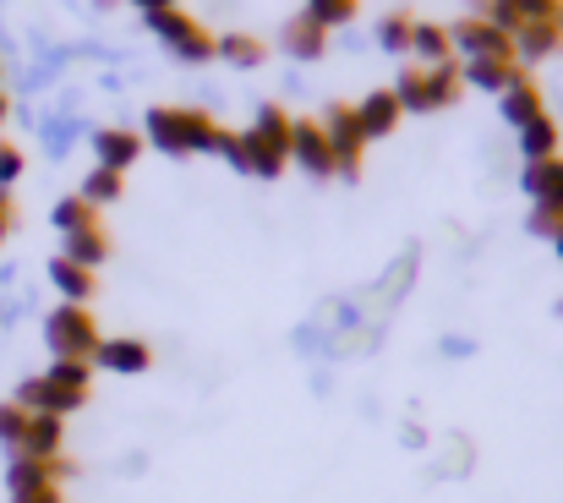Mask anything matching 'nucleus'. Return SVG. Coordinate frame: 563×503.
<instances>
[{
    "instance_id": "obj_1",
    "label": "nucleus",
    "mask_w": 563,
    "mask_h": 503,
    "mask_svg": "<svg viewBox=\"0 0 563 503\" xmlns=\"http://www.w3.org/2000/svg\"><path fill=\"white\" fill-rule=\"evenodd\" d=\"M159 154H224V143H230V132L213 121V116H202V110H148V132H143Z\"/></svg>"
},
{
    "instance_id": "obj_2",
    "label": "nucleus",
    "mask_w": 563,
    "mask_h": 503,
    "mask_svg": "<svg viewBox=\"0 0 563 503\" xmlns=\"http://www.w3.org/2000/svg\"><path fill=\"white\" fill-rule=\"evenodd\" d=\"M460 88H465L460 61H449V66H405V72L394 77V99H399V110H405V116L449 110V105L460 99Z\"/></svg>"
},
{
    "instance_id": "obj_3",
    "label": "nucleus",
    "mask_w": 563,
    "mask_h": 503,
    "mask_svg": "<svg viewBox=\"0 0 563 503\" xmlns=\"http://www.w3.org/2000/svg\"><path fill=\"white\" fill-rule=\"evenodd\" d=\"M99 324H93V313L88 307H71V302H60L49 318H44V345L55 350V361H93V350H99Z\"/></svg>"
},
{
    "instance_id": "obj_4",
    "label": "nucleus",
    "mask_w": 563,
    "mask_h": 503,
    "mask_svg": "<svg viewBox=\"0 0 563 503\" xmlns=\"http://www.w3.org/2000/svg\"><path fill=\"white\" fill-rule=\"evenodd\" d=\"M148 33H154V39H159V44H165L176 61H191V66H197V61H213V33H208L197 17H187L181 6H176V11L148 17Z\"/></svg>"
},
{
    "instance_id": "obj_5",
    "label": "nucleus",
    "mask_w": 563,
    "mask_h": 503,
    "mask_svg": "<svg viewBox=\"0 0 563 503\" xmlns=\"http://www.w3.org/2000/svg\"><path fill=\"white\" fill-rule=\"evenodd\" d=\"M449 44H454V61H504V55H515V39L504 28H493L487 17H460L449 28Z\"/></svg>"
},
{
    "instance_id": "obj_6",
    "label": "nucleus",
    "mask_w": 563,
    "mask_h": 503,
    "mask_svg": "<svg viewBox=\"0 0 563 503\" xmlns=\"http://www.w3.org/2000/svg\"><path fill=\"white\" fill-rule=\"evenodd\" d=\"M323 138L334 149V175H356L362 154H367V138L356 127V105H329L323 110Z\"/></svg>"
},
{
    "instance_id": "obj_7",
    "label": "nucleus",
    "mask_w": 563,
    "mask_h": 503,
    "mask_svg": "<svg viewBox=\"0 0 563 503\" xmlns=\"http://www.w3.org/2000/svg\"><path fill=\"white\" fill-rule=\"evenodd\" d=\"M88 383H93V361H49V372H44V389H49L44 416H71L77 405H88Z\"/></svg>"
},
{
    "instance_id": "obj_8",
    "label": "nucleus",
    "mask_w": 563,
    "mask_h": 503,
    "mask_svg": "<svg viewBox=\"0 0 563 503\" xmlns=\"http://www.w3.org/2000/svg\"><path fill=\"white\" fill-rule=\"evenodd\" d=\"M487 22L515 39L537 22H563V0H487Z\"/></svg>"
},
{
    "instance_id": "obj_9",
    "label": "nucleus",
    "mask_w": 563,
    "mask_h": 503,
    "mask_svg": "<svg viewBox=\"0 0 563 503\" xmlns=\"http://www.w3.org/2000/svg\"><path fill=\"white\" fill-rule=\"evenodd\" d=\"M290 160L307 170V175H318V181L334 175V149H329V138H323V121H296V132H290Z\"/></svg>"
},
{
    "instance_id": "obj_10",
    "label": "nucleus",
    "mask_w": 563,
    "mask_h": 503,
    "mask_svg": "<svg viewBox=\"0 0 563 503\" xmlns=\"http://www.w3.org/2000/svg\"><path fill=\"white\" fill-rule=\"evenodd\" d=\"M137 154H143V132H132V127H104V132H93V160H99V170L126 175V165H137Z\"/></svg>"
},
{
    "instance_id": "obj_11",
    "label": "nucleus",
    "mask_w": 563,
    "mask_h": 503,
    "mask_svg": "<svg viewBox=\"0 0 563 503\" xmlns=\"http://www.w3.org/2000/svg\"><path fill=\"white\" fill-rule=\"evenodd\" d=\"M460 77L471 83V88H487V94H509L515 83H526V66L515 61V55H504V61H460Z\"/></svg>"
},
{
    "instance_id": "obj_12",
    "label": "nucleus",
    "mask_w": 563,
    "mask_h": 503,
    "mask_svg": "<svg viewBox=\"0 0 563 503\" xmlns=\"http://www.w3.org/2000/svg\"><path fill=\"white\" fill-rule=\"evenodd\" d=\"M93 367L121 372V378H137V372H148V367H154V350H148L143 339H99Z\"/></svg>"
},
{
    "instance_id": "obj_13",
    "label": "nucleus",
    "mask_w": 563,
    "mask_h": 503,
    "mask_svg": "<svg viewBox=\"0 0 563 503\" xmlns=\"http://www.w3.org/2000/svg\"><path fill=\"white\" fill-rule=\"evenodd\" d=\"M399 99H394V88H373L362 105H356V127H362V138L367 143H377V138H388L394 127H399Z\"/></svg>"
},
{
    "instance_id": "obj_14",
    "label": "nucleus",
    "mask_w": 563,
    "mask_h": 503,
    "mask_svg": "<svg viewBox=\"0 0 563 503\" xmlns=\"http://www.w3.org/2000/svg\"><path fill=\"white\" fill-rule=\"evenodd\" d=\"M279 50L290 55V61H323V50H329V33L301 11V17H290L285 28H279Z\"/></svg>"
},
{
    "instance_id": "obj_15",
    "label": "nucleus",
    "mask_w": 563,
    "mask_h": 503,
    "mask_svg": "<svg viewBox=\"0 0 563 503\" xmlns=\"http://www.w3.org/2000/svg\"><path fill=\"white\" fill-rule=\"evenodd\" d=\"M520 186L537 208H563V160H537L520 170Z\"/></svg>"
},
{
    "instance_id": "obj_16",
    "label": "nucleus",
    "mask_w": 563,
    "mask_h": 503,
    "mask_svg": "<svg viewBox=\"0 0 563 503\" xmlns=\"http://www.w3.org/2000/svg\"><path fill=\"white\" fill-rule=\"evenodd\" d=\"M55 477H66V466H60V460H27V455H16V460H11V471H5V488H11V499H22V493L55 488Z\"/></svg>"
},
{
    "instance_id": "obj_17",
    "label": "nucleus",
    "mask_w": 563,
    "mask_h": 503,
    "mask_svg": "<svg viewBox=\"0 0 563 503\" xmlns=\"http://www.w3.org/2000/svg\"><path fill=\"white\" fill-rule=\"evenodd\" d=\"M548 116V99H542V88L526 77V83H515L509 94H504V121L515 127V132H526L531 121H542Z\"/></svg>"
},
{
    "instance_id": "obj_18",
    "label": "nucleus",
    "mask_w": 563,
    "mask_h": 503,
    "mask_svg": "<svg viewBox=\"0 0 563 503\" xmlns=\"http://www.w3.org/2000/svg\"><path fill=\"white\" fill-rule=\"evenodd\" d=\"M290 132H296V116H285L279 105H263V110L252 116V127H246V138L268 143V149L285 154V160H290Z\"/></svg>"
},
{
    "instance_id": "obj_19",
    "label": "nucleus",
    "mask_w": 563,
    "mask_h": 503,
    "mask_svg": "<svg viewBox=\"0 0 563 503\" xmlns=\"http://www.w3.org/2000/svg\"><path fill=\"white\" fill-rule=\"evenodd\" d=\"M559 50H563V22H537V28L515 33V61L520 66H537V61H548Z\"/></svg>"
},
{
    "instance_id": "obj_20",
    "label": "nucleus",
    "mask_w": 563,
    "mask_h": 503,
    "mask_svg": "<svg viewBox=\"0 0 563 503\" xmlns=\"http://www.w3.org/2000/svg\"><path fill=\"white\" fill-rule=\"evenodd\" d=\"M60 416H27V433H22V449L27 460H60Z\"/></svg>"
},
{
    "instance_id": "obj_21",
    "label": "nucleus",
    "mask_w": 563,
    "mask_h": 503,
    "mask_svg": "<svg viewBox=\"0 0 563 503\" xmlns=\"http://www.w3.org/2000/svg\"><path fill=\"white\" fill-rule=\"evenodd\" d=\"M410 55H416L421 66H449V61H454L449 28H438V22H416V28H410Z\"/></svg>"
},
{
    "instance_id": "obj_22",
    "label": "nucleus",
    "mask_w": 563,
    "mask_h": 503,
    "mask_svg": "<svg viewBox=\"0 0 563 503\" xmlns=\"http://www.w3.org/2000/svg\"><path fill=\"white\" fill-rule=\"evenodd\" d=\"M263 55H268V44L252 39V33H213V61H230V66L252 72V66H263Z\"/></svg>"
},
{
    "instance_id": "obj_23",
    "label": "nucleus",
    "mask_w": 563,
    "mask_h": 503,
    "mask_svg": "<svg viewBox=\"0 0 563 503\" xmlns=\"http://www.w3.org/2000/svg\"><path fill=\"white\" fill-rule=\"evenodd\" d=\"M60 258H71L77 269H99V263L110 258V236H104V225L71 230V236H66V252H60Z\"/></svg>"
},
{
    "instance_id": "obj_24",
    "label": "nucleus",
    "mask_w": 563,
    "mask_h": 503,
    "mask_svg": "<svg viewBox=\"0 0 563 503\" xmlns=\"http://www.w3.org/2000/svg\"><path fill=\"white\" fill-rule=\"evenodd\" d=\"M49 285H55L71 307H88V296H93V269H77L71 258H55V263H49Z\"/></svg>"
},
{
    "instance_id": "obj_25",
    "label": "nucleus",
    "mask_w": 563,
    "mask_h": 503,
    "mask_svg": "<svg viewBox=\"0 0 563 503\" xmlns=\"http://www.w3.org/2000/svg\"><path fill=\"white\" fill-rule=\"evenodd\" d=\"M520 154H526V165H537V160H559V121H553V116L531 121V127L520 132Z\"/></svg>"
},
{
    "instance_id": "obj_26",
    "label": "nucleus",
    "mask_w": 563,
    "mask_h": 503,
    "mask_svg": "<svg viewBox=\"0 0 563 503\" xmlns=\"http://www.w3.org/2000/svg\"><path fill=\"white\" fill-rule=\"evenodd\" d=\"M121 192H126V175H115V170H88V181H82V203L88 208H110V203H121Z\"/></svg>"
},
{
    "instance_id": "obj_27",
    "label": "nucleus",
    "mask_w": 563,
    "mask_h": 503,
    "mask_svg": "<svg viewBox=\"0 0 563 503\" xmlns=\"http://www.w3.org/2000/svg\"><path fill=\"white\" fill-rule=\"evenodd\" d=\"M307 17H312L323 33H334V28H351V22L362 17V0H307Z\"/></svg>"
},
{
    "instance_id": "obj_28",
    "label": "nucleus",
    "mask_w": 563,
    "mask_h": 503,
    "mask_svg": "<svg viewBox=\"0 0 563 503\" xmlns=\"http://www.w3.org/2000/svg\"><path fill=\"white\" fill-rule=\"evenodd\" d=\"M410 28H416V22H410L405 11H388V17L377 22V44H383L388 55H405V50H410Z\"/></svg>"
},
{
    "instance_id": "obj_29",
    "label": "nucleus",
    "mask_w": 563,
    "mask_h": 503,
    "mask_svg": "<svg viewBox=\"0 0 563 503\" xmlns=\"http://www.w3.org/2000/svg\"><path fill=\"white\" fill-rule=\"evenodd\" d=\"M55 225H60V236L88 230V225H99V208H88L82 197H60V203H55Z\"/></svg>"
},
{
    "instance_id": "obj_30",
    "label": "nucleus",
    "mask_w": 563,
    "mask_h": 503,
    "mask_svg": "<svg viewBox=\"0 0 563 503\" xmlns=\"http://www.w3.org/2000/svg\"><path fill=\"white\" fill-rule=\"evenodd\" d=\"M22 433H27V411L5 400V405H0V444H5V449H22Z\"/></svg>"
},
{
    "instance_id": "obj_31",
    "label": "nucleus",
    "mask_w": 563,
    "mask_h": 503,
    "mask_svg": "<svg viewBox=\"0 0 563 503\" xmlns=\"http://www.w3.org/2000/svg\"><path fill=\"white\" fill-rule=\"evenodd\" d=\"M531 236L559 241V236H563V208H531Z\"/></svg>"
},
{
    "instance_id": "obj_32",
    "label": "nucleus",
    "mask_w": 563,
    "mask_h": 503,
    "mask_svg": "<svg viewBox=\"0 0 563 503\" xmlns=\"http://www.w3.org/2000/svg\"><path fill=\"white\" fill-rule=\"evenodd\" d=\"M16 175H22V154L0 143V186H5V181H16Z\"/></svg>"
},
{
    "instance_id": "obj_33",
    "label": "nucleus",
    "mask_w": 563,
    "mask_h": 503,
    "mask_svg": "<svg viewBox=\"0 0 563 503\" xmlns=\"http://www.w3.org/2000/svg\"><path fill=\"white\" fill-rule=\"evenodd\" d=\"M132 6H137L143 17H159V11H176L181 0H132Z\"/></svg>"
},
{
    "instance_id": "obj_34",
    "label": "nucleus",
    "mask_w": 563,
    "mask_h": 503,
    "mask_svg": "<svg viewBox=\"0 0 563 503\" xmlns=\"http://www.w3.org/2000/svg\"><path fill=\"white\" fill-rule=\"evenodd\" d=\"M11 503H60V488H38V493H22V499Z\"/></svg>"
},
{
    "instance_id": "obj_35",
    "label": "nucleus",
    "mask_w": 563,
    "mask_h": 503,
    "mask_svg": "<svg viewBox=\"0 0 563 503\" xmlns=\"http://www.w3.org/2000/svg\"><path fill=\"white\" fill-rule=\"evenodd\" d=\"M5 230H11V203H5V192H0V241H5Z\"/></svg>"
},
{
    "instance_id": "obj_36",
    "label": "nucleus",
    "mask_w": 563,
    "mask_h": 503,
    "mask_svg": "<svg viewBox=\"0 0 563 503\" xmlns=\"http://www.w3.org/2000/svg\"><path fill=\"white\" fill-rule=\"evenodd\" d=\"M465 17H487V0H465Z\"/></svg>"
},
{
    "instance_id": "obj_37",
    "label": "nucleus",
    "mask_w": 563,
    "mask_h": 503,
    "mask_svg": "<svg viewBox=\"0 0 563 503\" xmlns=\"http://www.w3.org/2000/svg\"><path fill=\"white\" fill-rule=\"evenodd\" d=\"M553 247H559V258H563V236H559V241H553Z\"/></svg>"
},
{
    "instance_id": "obj_38",
    "label": "nucleus",
    "mask_w": 563,
    "mask_h": 503,
    "mask_svg": "<svg viewBox=\"0 0 563 503\" xmlns=\"http://www.w3.org/2000/svg\"><path fill=\"white\" fill-rule=\"evenodd\" d=\"M0 121H5V99H0Z\"/></svg>"
}]
</instances>
